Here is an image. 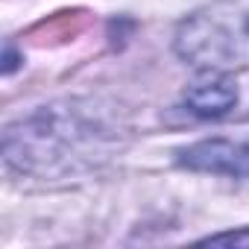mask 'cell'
<instances>
[{
	"instance_id": "277c9868",
	"label": "cell",
	"mask_w": 249,
	"mask_h": 249,
	"mask_svg": "<svg viewBox=\"0 0 249 249\" xmlns=\"http://www.w3.org/2000/svg\"><path fill=\"white\" fill-rule=\"evenodd\" d=\"M185 106L196 117H223L237 106V88L229 76L211 71L208 76H199L185 91Z\"/></svg>"
},
{
	"instance_id": "3957f363",
	"label": "cell",
	"mask_w": 249,
	"mask_h": 249,
	"mask_svg": "<svg viewBox=\"0 0 249 249\" xmlns=\"http://www.w3.org/2000/svg\"><path fill=\"white\" fill-rule=\"evenodd\" d=\"M182 167L196 173H217L229 179H249V141L208 138L179 150L176 159Z\"/></svg>"
},
{
	"instance_id": "6da1fadb",
	"label": "cell",
	"mask_w": 249,
	"mask_h": 249,
	"mask_svg": "<svg viewBox=\"0 0 249 249\" xmlns=\"http://www.w3.org/2000/svg\"><path fill=\"white\" fill-rule=\"evenodd\" d=\"M114 147L106 123L76 103L44 106L6 129L3 156L9 170L30 176H65L94 167Z\"/></svg>"
},
{
	"instance_id": "7a4b0ae2",
	"label": "cell",
	"mask_w": 249,
	"mask_h": 249,
	"mask_svg": "<svg viewBox=\"0 0 249 249\" xmlns=\"http://www.w3.org/2000/svg\"><path fill=\"white\" fill-rule=\"evenodd\" d=\"M176 53L199 68L249 65V0H214L176 30Z\"/></svg>"
},
{
	"instance_id": "5b68a950",
	"label": "cell",
	"mask_w": 249,
	"mask_h": 249,
	"mask_svg": "<svg viewBox=\"0 0 249 249\" xmlns=\"http://www.w3.org/2000/svg\"><path fill=\"white\" fill-rule=\"evenodd\" d=\"M202 243H234V246H249V229L243 231H226V234H211Z\"/></svg>"
}]
</instances>
